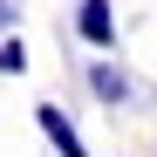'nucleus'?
<instances>
[{
  "mask_svg": "<svg viewBox=\"0 0 157 157\" xmlns=\"http://www.w3.org/2000/svg\"><path fill=\"white\" fill-rule=\"evenodd\" d=\"M0 75H28V48H21V34L0 41Z\"/></svg>",
  "mask_w": 157,
  "mask_h": 157,
  "instance_id": "obj_4",
  "label": "nucleus"
},
{
  "mask_svg": "<svg viewBox=\"0 0 157 157\" xmlns=\"http://www.w3.org/2000/svg\"><path fill=\"white\" fill-rule=\"evenodd\" d=\"M89 89H96V102H130V75L116 62H96L89 68Z\"/></svg>",
  "mask_w": 157,
  "mask_h": 157,
  "instance_id": "obj_3",
  "label": "nucleus"
},
{
  "mask_svg": "<svg viewBox=\"0 0 157 157\" xmlns=\"http://www.w3.org/2000/svg\"><path fill=\"white\" fill-rule=\"evenodd\" d=\"M34 123H41V137L55 144V157H89V150H82V137H75V123H68V109H62V102H34Z\"/></svg>",
  "mask_w": 157,
  "mask_h": 157,
  "instance_id": "obj_1",
  "label": "nucleus"
},
{
  "mask_svg": "<svg viewBox=\"0 0 157 157\" xmlns=\"http://www.w3.org/2000/svg\"><path fill=\"white\" fill-rule=\"evenodd\" d=\"M0 28H14V0H0Z\"/></svg>",
  "mask_w": 157,
  "mask_h": 157,
  "instance_id": "obj_5",
  "label": "nucleus"
},
{
  "mask_svg": "<svg viewBox=\"0 0 157 157\" xmlns=\"http://www.w3.org/2000/svg\"><path fill=\"white\" fill-rule=\"evenodd\" d=\"M75 34H82L89 48H109L116 41V7L109 0H82V7H75Z\"/></svg>",
  "mask_w": 157,
  "mask_h": 157,
  "instance_id": "obj_2",
  "label": "nucleus"
}]
</instances>
